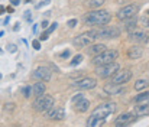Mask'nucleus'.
<instances>
[{
	"label": "nucleus",
	"mask_w": 149,
	"mask_h": 127,
	"mask_svg": "<svg viewBox=\"0 0 149 127\" xmlns=\"http://www.w3.org/2000/svg\"><path fill=\"white\" fill-rule=\"evenodd\" d=\"M87 25H94V26H104L111 20V15L107 10H94L86 15L84 17Z\"/></svg>",
	"instance_id": "f257e3e1"
},
{
	"label": "nucleus",
	"mask_w": 149,
	"mask_h": 127,
	"mask_svg": "<svg viewBox=\"0 0 149 127\" xmlns=\"http://www.w3.org/2000/svg\"><path fill=\"white\" fill-rule=\"evenodd\" d=\"M116 111H117V104L116 103H103V104H100L99 107L94 108V111H93L91 116H94L97 119H104L106 120L110 114H114Z\"/></svg>",
	"instance_id": "f03ea898"
},
{
	"label": "nucleus",
	"mask_w": 149,
	"mask_h": 127,
	"mask_svg": "<svg viewBox=\"0 0 149 127\" xmlns=\"http://www.w3.org/2000/svg\"><path fill=\"white\" fill-rule=\"evenodd\" d=\"M117 56H119V52H117L116 49H106V51H103L101 53L96 55V56L93 58V64H94L96 67L104 65V64H110V62H114V59H116Z\"/></svg>",
	"instance_id": "7ed1b4c3"
},
{
	"label": "nucleus",
	"mask_w": 149,
	"mask_h": 127,
	"mask_svg": "<svg viewBox=\"0 0 149 127\" xmlns=\"http://www.w3.org/2000/svg\"><path fill=\"white\" fill-rule=\"evenodd\" d=\"M51 107H54V97L48 94H41L33 101V108L39 113H47Z\"/></svg>",
	"instance_id": "20e7f679"
},
{
	"label": "nucleus",
	"mask_w": 149,
	"mask_h": 127,
	"mask_svg": "<svg viewBox=\"0 0 149 127\" xmlns=\"http://www.w3.org/2000/svg\"><path fill=\"white\" fill-rule=\"evenodd\" d=\"M96 39H97V32L88 31V32H84V33L75 36L72 43H74L75 46H78V48H86V46H90Z\"/></svg>",
	"instance_id": "39448f33"
},
{
	"label": "nucleus",
	"mask_w": 149,
	"mask_h": 127,
	"mask_svg": "<svg viewBox=\"0 0 149 127\" xmlns=\"http://www.w3.org/2000/svg\"><path fill=\"white\" fill-rule=\"evenodd\" d=\"M119 69V64L117 62H110V64H104L99 65L96 69V74L100 78H107V77H113V74Z\"/></svg>",
	"instance_id": "423d86ee"
},
{
	"label": "nucleus",
	"mask_w": 149,
	"mask_h": 127,
	"mask_svg": "<svg viewBox=\"0 0 149 127\" xmlns=\"http://www.w3.org/2000/svg\"><path fill=\"white\" fill-rule=\"evenodd\" d=\"M138 13V6L136 4H127L125 7H122L119 12H117V19L119 20H127V19H132L135 17Z\"/></svg>",
	"instance_id": "0eeeda50"
},
{
	"label": "nucleus",
	"mask_w": 149,
	"mask_h": 127,
	"mask_svg": "<svg viewBox=\"0 0 149 127\" xmlns=\"http://www.w3.org/2000/svg\"><path fill=\"white\" fill-rule=\"evenodd\" d=\"M132 78V71L130 69H117L114 74H113V78H111V84H126L129 83Z\"/></svg>",
	"instance_id": "6e6552de"
},
{
	"label": "nucleus",
	"mask_w": 149,
	"mask_h": 127,
	"mask_svg": "<svg viewBox=\"0 0 149 127\" xmlns=\"http://www.w3.org/2000/svg\"><path fill=\"white\" fill-rule=\"evenodd\" d=\"M96 85H97V81L94 78H83V80H78V81L72 83L71 87L77 88V90H91Z\"/></svg>",
	"instance_id": "1a4fd4ad"
},
{
	"label": "nucleus",
	"mask_w": 149,
	"mask_h": 127,
	"mask_svg": "<svg viewBox=\"0 0 149 127\" xmlns=\"http://www.w3.org/2000/svg\"><path fill=\"white\" fill-rule=\"evenodd\" d=\"M33 78L35 80H38V81H49L51 80V71L49 68H47V67H38L35 71H33Z\"/></svg>",
	"instance_id": "9d476101"
},
{
	"label": "nucleus",
	"mask_w": 149,
	"mask_h": 127,
	"mask_svg": "<svg viewBox=\"0 0 149 127\" xmlns=\"http://www.w3.org/2000/svg\"><path fill=\"white\" fill-rule=\"evenodd\" d=\"M47 119H49V120H64L65 119V110L62 107H51L47 111Z\"/></svg>",
	"instance_id": "9b49d317"
},
{
	"label": "nucleus",
	"mask_w": 149,
	"mask_h": 127,
	"mask_svg": "<svg viewBox=\"0 0 149 127\" xmlns=\"http://www.w3.org/2000/svg\"><path fill=\"white\" fill-rule=\"evenodd\" d=\"M103 91L109 95H119V94L126 91V87H125V84H107L104 85Z\"/></svg>",
	"instance_id": "f8f14e48"
},
{
	"label": "nucleus",
	"mask_w": 149,
	"mask_h": 127,
	"mask_svg": "<svg viewBox=\"0 0 149 127\" xmlns=\"http://www.w3.org/2000/svg\"><path fill=\"white\" fill-rule=\"evenodd\" d=\"M135 116V113H123L114 120V126H127L136 119Z\"/></svg>",
	"instance_id": "ddd939ff"
},
{
	"label": "nucleus",
	"mask_w": 149,
	"mask_h": 127,
	"mask_svg": "<svg viewBox=\"0 0 149 127\" xmlns=\"http://www.w3.org/2000/svg\"><path fill=\"white\" fill-rule=\"evenodd\" d=\"M120 35L119 29H114V28H106L103 31L97 32V38H106V39H111V38H117Z\"/></svg>",
	"instance_id": "4468645a"
},
{
	"label": "nucleus",
	"mask_w": 149,
	"mask_h": 127,
	"mask_svg": "<svg viewBox=\"0 0 149 127\" xmlns=\"http://www.w3.org/2000/svg\"><path fill=\"white\" fill-rule=\"evenodd\" d=\"M133 113H135L138 117L148 116V114H149V103H143V104H139V105H136Z\"/></svg>",
	"instance_id": "2eb2a0df"
},
{
	"label": "nucleus",
	"mask_w": 149,
	"mask_h": 127,
	"mask_svg": "<svg viewBox=\"0 0 149 127\" xmlns=\"http://www.w3.org/2000/svg\"><path fill=\"white\" fill-rule=\"evenodd\" d=\"M142 53H143V51H142V48H139L138 45L132 46V48L127 51V56H129L130 59H138V58L142 56Z\"/></svg>",
	"instance_id": "dca6fc26"
},
{
	"label": "nucleus",
	"mask_w": 149,
	"mask_h": 127,
	"mask_svg": "<svg viewBox=\"0 0 149 127\" xmlns=\"http://www.w3.org/2000/svg\"><path fill=\"white\" fill-rule=\"evenodd\" d=\"M88 108H90V101L86 100V98H81L75 103V110L80 111V113H86Z\"/></svg>",
	"instance_id": "f3484780"
},
{
	"label": "nucleus",
	"mask_w": 149,
	"mask_h": 127,
	"mask_svg": "<svg viewBox=\"0 0 149 127\" xmlns=\"http://www.w3.org/2000/svg\"><path fill=\"white\" fill-rule=\"evenodd\" d=\"M130 39L135 42H148L149 41V35L145 32H135L130 35Z\"/></svg>",
	"instance_id": "a211bd4d"
},
{
	"label": "nucleus",
	"mask_w": 149,
	"mask_h": 127,
	"mask_svg": "<svg viewBox=\"0 0 149 127\" xmlns=\"http://www.w3.org/2000/svg\"><path fill=\"white\" fill-rule=\"evenodd\" d=\"M90 46H91V48L88 49V53H90L91 56H96V55L101 53L103 51H106V46H104L103 43H94V45L91 43Z\"/></svg>",
	"instance_id": "6ab92c4d"
},
{
	"label": "nucleus",
	"mask_w": 149,
	"mask_h": 127,
	"mask_svg": "<svg viewBox=\"0 0 149 127\" xmlns=\"http://www.w3.org/2000/svg\"><path fill=\"white\" fill-rule=\"evenodd\" d=\"M45 90H47V87L44 84V81H41V83H35L33 87H32V94L33 95H41V94H45Z\"/></svg>",
	"instance_id": "aec40b11"
},
{
	"label": "nucleus",
	"mask_w": 149,
	"mask_h": 127,
	"mask_svg": "<svg viewBox=\"0 0 149 127\" xmlns=\"http://www.w3.org/2000/svg\"><path fill=\"white\" fill-rule=\"evenodd\" d=\"M101 124H104V119H97V117L91 116L87 120V126L88 127H97V126H101Z\"/></svg>",
	"instance_id": "412c9836"
},
{
	"label": "nucleus",
	"mask_w": 149,
	"mask_h": 127,
	"mask_svg": "<svg viewBox=\"0 0 149 127\" xmlns=\"http://www.w3.org/2000/svg\"><path fill=\"white\" fill-rule=\"evenodd\" d=\"M56 26H58V23H56V22H55V23H52L49 28L47 29V32H44V33L41 35V38H39V39H41V41H47V39H48V35H49V33H52V32L56 29Z\"/></svg>",
	"instance_id": "4be33fe9"
},
{
	"label": "nucleus",
	"mask_w": 149,
	"mask_h": 127,
	"mask_svg": "<svg viewBox=\"0 0 149 127\" xmlns=\"http://www.w3.org/2000/svg\"><path fill=\"white\" fill-rule=\"evenodd\" d=\"M104 1H106V0H88V1H87V4H88V7L96 9V7L103 6V4H104Z\"/></svg>",
	"instance_id": "5701e85b"
},
{
	"label": "nucleus",
	"mask_w": 149,
	"mask_h": 127,
	"mask_svg": "<svg viewBox=\"0 0 149 127\" xmlns=\"http://www.w3.org/2000/svg\"><path fill=\"white\" fill-rule=\"evenodd\" d=\"M148 85H149L148 81H145V80H139V81H136V84H135V90H136V91H141V90H145Z\"/></svg>",
	"instance_id": "b1692460"
},
{
	"label": "nucleus",
	"mask_w": 149,
	"mask_h": 127,
	"mask_svg": "<svg viewBox=\"0 0 149 127\" xmlns=\"http://www.w3.org/2000/svg\"><path fill=\"white\" fill-rule=\"evenodd\" d=\"M146 100H149V92H142V94H139V95L135 97V101L136 103H143Z\"/></svg>",
	"instance_id": "393cba45"
},
{
	"label": "nucleus",
	"mask_w": 149,
	"mask_h": 127,
	"mask_svg": "<svg viewBox=\"0 0 149 127\" xmlns=\"http://www.w3.org/2000/svg\"><path fill=\"white\" fill-rule=\"evenodd\" d=\"M81 61H83V55H75V56H74V59H72L70 64H71L72 67H75V65H78Z\"/></svg>",
	"instance_id": "a878e982"
},
{
	"label": "nucleus",
	"mask_w": 149,
	"mask_h": 127,
	"mask_svg": "<svg viewBox=\"0 0 149 127\" xmlns=\"http://www.w3.org/2000/svg\"><path fill=\"white\" fill-rule=\"evenodd\" d=\"M31 94H32V87H25V88H23V95L28 98Z\"/></svg>",
	"instance_id": "bb28decb"
},
{
	"label": "nucleus",
	"mask_w": 149,
	"mask_h": 127,
	"mask_svg": "<svg viewBox=\"0 0 149 127\" xmlns=\"http://www.w3.org/2000/svg\"><path fill=\"white\" fill-rule=\"evenodd\" d=\"M81 98H84V95H83V94L80 92V94H77V95H74V97H72V103L75 104V103H77L78 100H81Z\"/></svg>",
	"instance_id": "cd10ccee"
},
{
	"label": "nucleus",
	"mask_w": 149,
	"mask_h": 127,
	"mask_svg": "<svg viewBox=\"0 0 149 127\" xmlns=\"http://www.w3.org/2000/svg\"><path fill=\"white\" fill-rule=\"evenodd\" d=\"M32 46H33L35 51H39V49H41V43H39V41H33V42H32Z\"/></svg>",
	"instance_id": "c85d7f7f"
},
{
	"label": "nucleus",
	"mask_w": 149,
	"mask_h": 127,
	"mask_svg": "<svg viewBox=\"0 0 149 127\" xmlns=\"http://www.w3.org/2000/svg\"><path fill=\"white\" fill-rule=\"evenodd\" d=\"M141 23H142L145 28H149V19L148 17H142V19H141Z\"/></svg>",
	"instance_id": "c756f323"
},
{
	"label": "nucleus",
	"mask_w": 149,
	"mask_h": 127,
	"mask_svg": "<svg viewBox=\"0 0 149 127\" xmlns=\"http://www.w3.org/2000/svg\"><path fill=\"white\" fill-rule=\"evenodd\" d=\"M75 25H77V20H75V19H71V20L68 22V26H70V28H75Z\"/></svg>",
	"instance_id": "7c9ffc66"
},
{
	"label": "nucleus",
	"mask_w": 149,
	"mask_h": 127,
	"mask_svg": "<svg viewBox=\"0 0 149 127\" xmlns=\"http://www.w3.org/2000/svg\"><path fill=\"white\" fill-rule=\"evenodd\" d=\"M59 56H61V58H68V56H70V51H64V52H61Z\"/></svg>",
	"instance_id": "2f4dec72"
},
{
	"label": "nucleus",
	"mask_w": 149,
	"mask_h": 127,
	"mask_svg": "<svg viewBox=\"0 0 149 127\" xmlns=\"http://www.w3.org/2000/svg\"><path fill=\"white\" fill-rule=\"evenodd\" d=\"M51 3V0H42V1H41V3H39V4H38V7H42V6H44V4H45V6H47V4H49Z\"/></svg>",
	"instance_id": "473e14b6"
},
{
	"label": "nucleus",
	"mask_w": 149,
	"mask_h": 127,
	"mask_svg": "<svg viewBox=\"0 0 149 127\" xmlns=\"http://www.w3.org/2000/svg\"><path fill=\"white\" fill-rule=\"evenodd\" d=\"M7 49H9V52H16V46L15 45H9Z\"/></svg>",
	"instance_id": "72a5a7b5"
},
{
	"label": "nucleus",
	"mask_w": 149,
	"mask_h": 127,
	"mask_svg": "<svg viewBox=\"0 0 149 127\" xmlns=\"http://www.w3.org/2000/svg\"><path fill=\"white\" fill-rule=\"evenodd\" d=\"M13 105H15V104H13V103H7V104H6V107H4V108H6V110H13Z\"/></svg>",
	"instance_id": "f704fd0d"
},
{
	"label": "nucleus",
	"mask_w": 149,
	"mask_h": 127,
	"mask_svg": "<svg viewBox=\"0 0 149 127\" xmlns=\"http://www.w3.org/2000/svg\"><path fill=\"white\" fill-rule=\"evenodd\" d=\"M48 25H49V23H48V20H44V22L41 23V26H42L44 29H47V28H48Z\"/></svg>",
	"instance_id": "c9c22d12"
},
{
	"label": "nucleus",
	"mask_w": 149,
	"mask_h": 127,
	"mask_svg": "<svg viewBox=\"0 0 149 127\" xmlns=\"http://www.w3.org/2000/svg\"><path fill=\"white\" fill-rule=\"evenodd\" d=\"M6 10H7V13H13V12H15V10H13V6H7Z\"/></svg>",
	"instance_id": "e433bc0d"
},
{
	"label": "nucleus",
	"mask_w": 149,
	"mask_h": 127,
	"mask_svg": "<svg viewBox=\"0 0 149 127\" xmlns=\"http://www.w3.org/2000/svg\"><path fill=\"white\" fill-rule=\"evenodd\" d=\"M10 3H12V6H17L20 3V0H10Z\"/></svg>",
	"instance_id": "4c0bfd02"
},
{
	"label": "nucleus",
	"mask_w": 149,
	"mask_h": 127,
	"mask_svg": "<svg viewBox=\"0 0 149 127\" xmlns=\"http://www.w3.org/2000/svg\"><path fill=\"white\" fill-rule=\"evenodd\" d=\"M4 10H6V7H4V6H1V4H0V15H1V13H3V12H4Z\"/></svg>",
	"instance_id": "58836bf2"
},
{
	"label": "nucleus",
	"mask_w": 149,
	"mask_h": 127,
	"mask_svg": "<svg viewBox=\"0 0 149 127\" xmlns=\"http://www.w3.org/2000/svg\"><path fill=\"white\" fill-rule=\"evenodd\" d=\"M1 36H3V32H0V38H1Z\"/></svg>",
	"instance_id": "ea45409f"
},
{
	"label": "nucleus",
	"mask_w": 149,
	"mask_h": 127,
	"mask_svg": "<svg viewBox=\"0 0 149 127\" xmlns=\"http://www.w3.org/2000/svg\"><path fill=\"white\" fill-rule=\"evenodd\" d=\"M25 1H26V3H29V1H31V0H25Z\"/></svg>",
	"instance_id": "a19ab883"
},
{
	"label": "nucleus",
	"mask_w": 149,
	"mask_h": 127,
	"mask_svg": "<svg viewBox=\"0 0 149 127\" xmlns=\"http://www.w3.org/2000/svg\"><path fill=\"white\" fill-rule=\"evenodd\" d=\"M0 80H1V74H0Z\"/></svg>",
	"instance_id": "79ce46f5"
}]
</instances>
